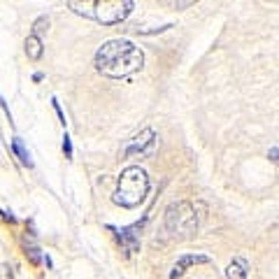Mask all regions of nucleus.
Listing matches in <instances>:
<instances>
[{
	"label": "nucleus",
	"instance_id": "nucleus-16",
	"mask_svg": "<svg viewBox=\"0 0 279 279\" xmlns=\"http://www.w3.org/2000/svg\"><path fill=\"white\" fill-rule=\"evenodd\" d=\"M0 217L5 221H9V223H16V217L12 214V212H7V210H0Z\"/></svg>",
	"mask_w": 279,
	"mask_h": 279
},
{
	"label": "nucleus",
	"instance_id": "nucleus-12",
	"mask_svg": "<svg viewBox=\"0 0 279 279\" xmlns=\"http://www.w3.org/2000/svg\"><path fill=\"white\" fill-rule=\"evenodd\" d=\"M26 256H30V261H33V263H40V249L38 247H35V244H26Z\"/></svg>",
	"mask_w": 279,
	"mask_h": 279
},
{
	"label": "nucleus",
	"instance_id": "nucleus-11",
	"mask_svg": "<svg viewBox=\"0 0 279 279\" xmlns=\"http://www.w3.org/2000/svg\"><path fill=\"white\" fill-rule=\"evenodd\" d=\"M49 28V16H38V21L33 23V35H38L40 38V33H45V30Z\"/></svg>",
	"mask_w": 279,
	"mask_h": 279
},
{
	"label": "nucleus",
	"instance_id": "nucleus-13",
	"mask_svg": "<svg viewBox=\"0 0 279 279\" xmlns=\"http://www.w3.org/2000/svg\"><path fill=\"white\" fill-rule=\"evenodd\" d=\"M63 154H65V159H72V140L68 133L63 135Z\"/></svg>",
	"mask_w": 279,
	"mask_h": 279
},
{
	"label": "nucleus",
	"instance_id": "nucleus-1",
	"mask_svg": "<svg viewBox=\"0 0 279 279\" xmlns=\"http://www.w3.org/2000/svg\"><path fill=\"white\" fill-rule=\"evenodd\" d=\"M93 65L103 75L121 79V77H128L133 72H137V70H142L144 54L130 40H121V38L107 40L105 45L96 52Z\"/></svg>",
	"mask_w": 279,
	"mask_h": 279
},
{
	"label": "nucleus",
	"instance_id": "nucleus-14",
	"mask_svg": "<svg viewBox=\"0 0 279 279\" xmlns=\"http://www.w3.org/2000/svg\"><path fill=\"white\" fill-rule=\"evenodd\" d=\"M268 159H270L275 166H279V147H272L270 154H268Z\"/></svg>",
	"mask_w": 279,
	"mask_h": 279
},
{
	"label": "nucleus",
	"instance_id": "nucleus-5",
	"mask_svg": "<svg viewBox=\"0 0 279 279\" xmlns=\"http://www.w3.org/2000/svg\"><path fill=\"white\" fill-rule=\"evenodd\" d=\"M154 144H156V133L151 128H144L140 135H135L128 144H126L123 156L130 159V156H135V154H140V156H142V154H149V151L154 149Z\"/></svg>",
	"mask_w": 279,
	"mask_h": 279
},
{
	"label": "nucleus",
	"instance_id": "nucleus-7",
	"mask_svg": "<svg viewBox=\"0 0 279 279\" xmlns=\"http://www.w3.org/2000/svg\"><path fill=\"white\" fill-rule=\"evenodd\" d=\"M212 258L205 256V254H184V256L172 265V272H170V279H179L184 272L189 270L191 265H198V263H210Z\"/></svg>",
	"mask_w": 279,
	"mask_h": 279
},
{
	"label": "nucleus",
	"instance_id": "nucleus-8",
	"mask_svg": "<svg viewBox=\"0 0 279 279\" xmlns=\"http://www.w3.org/2000/svg\"><path fill=\"white\" fill-rule=\"evenodd\" d=\"M249 277V263L247 258L235 256L226 268V279H247Z\"/></svg>",
	"mask_w": 279,
	"mask_h": 279
},
{
	"label": "nucleus",
	"instance_id": "nucleus-4",
	"mask_svg": "<svg viewBox=\"0 0 279 279\" xmlns=\"http://www.w3.org/2000/svg\"><path fill=\"white\" fill-rule=\"evenodd\" d=\"M166 228L174 237H191L198 230V217L191 203H172L166 210Z\"/></svg>",
	"mask_w": 279,
	"mask_h": 279
},
{
	"label": "nucleus",
	"instance_id": "nucleus-3",
	"mask_svg": "<svg viewBox=\"0 0 279 279\" xmlns=\"http://www.w3.org/2000/svg\"><path fill=\"white\" fill-rule=\"evenodd\" d=\"M70 7L75 9L77 14L96 19L98 23L114 26V23L123 21L135 5L130 0H96V2H70Z\"/></svg>",
	"mask_w": 279,
	"mask_h": 279
},
{
	"label": "nucleus",
	"instance_id": "nucleus-10",
	"mask_svg": "<svg viewBox=\"0 0 279 279\" xmlns=\"http://www.w3.org/2000/svg\"><path fill=\"white\" fill-rule=\"evenodd\" d=\"M12 151L16 154V159L21 161L26 167H33V159H30V151L26 149V144H23L21 137H14L12 140Z\"/></svg>",
	"mask_w": 279,
	"mask_h": 279
},
{
	"label": "nucleus",
	"instance_id": "nucleus-2",
	"mask_svg": "<svg viewBox=\"0 0 279 279\" xmlns=\"http://www.w3.org/2000/svg\"><path fill=\"white\" fill-rule=\"evenodd\" d=\"M147 193H149V177L144 172V167L130 166L119 177V184L114 191V203L133 210V207H140L144 203Z\"/></svg>",
	"mask_w": 279,
	"mask_h": 279
},
{
	"label": "nucleus",
	"instance_id": "nucleus-15",
	"mask_svg": "<svg viewBox=\"0 0 279 279\" xmlns=\"http://www.w3.org/2000/svg\"><path fill=\"white\" fill-rule=\"evenodd\" d=\"M54 103V110H56V114H58V119H60V123H63V126H65V114H63V110H60V105H58V100L54 98L52 100Z\"/></svg>",
	"mask_w": 279,
	"mask_h": 279
},
{
	"label": "nucleus",
	"instance_id": "nucleus-9",
	"mask_svg": "<svg viewBox=\"0 0 279 279\" xmlns=\"http://www.w3.org/2000/svg\"><path fill=\"white\" fill-rule=\"evenodd\" d=\"M23 47H26V56H28L30 60H40V58H42V54H45V47H42V40H40L38 35H33V33H30L28 38H26V42H23Z\"/></svg>",
	"mask_w": 279,
	"mask_h": 279
},
{
	"label": "nucleus",
	"instance_id": "nucleus-6",
	"mask_svg": "<svg viewBox=\"0 0 279 279\" xmlns=\"http://www.w3.org/2000/svg\"><path fill=\"white\" fill-rule=\"evenodd\" d=\"M110 230L114 233V237L119 240V244L123 247V249L128 251V254H135V251H140V228H142V223H135V226H126V228H116V226H107Z\"/></svg>",
	"mask_w": 279,
	"mask_h": 279
}]
</instances>
